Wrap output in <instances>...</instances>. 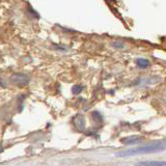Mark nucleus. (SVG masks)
<instances>
[{
	"mask_svg": "<svg viewBox=\"0 0 166 166\" xmlns=\"http://www.w3.org/2000/svg\"><path fill=\"white\" fill-rule=\"evenodd\" d=\"M166 150V140L156 141L146 146H138V148H131V150H123L117 154L118 157H131V156L146 155V154H153V153L164 152Z\"/></svg>",
	"mask_w": 166,
	"mask_h": 166,
	"instance_id": "f257e3e1",
	"label": "nucleus"
},
{
	"mask_svg": "<svg viewBox=\"0 0 166 166\" xmlns=\"http://www.w3.org/2000/svg\"><path fill=\"white\" fill-rule=\"evenodd\" d=\"M30 81V78L28 75L26 74H23V73H16L14 75L11 76V82L14 83L15 85L19 87H23V86H26L28 85Z\"/></svg>",
	"mask_w": 166,
	"mask_h": 166,
	"instance_id": "f03ea898",
	"label": "nucleus"
},
{
	"mask_svg": "<svg viewBox=\"0 0 166 166\" xmlns=\"http://www.w3.org/2000/svg\"><path fill=\"white\" fill-rule=\"evenodd\" d=\"M142 137L137 136V135H133V136H128V137H124L121 139V142L124 144H135L138 143L140 141H142Z\"/></svg>",
	"mask_w": 166,
	"mask_h": 166,
	"instance_id": "7ed1b4c3",
	"label": "nucleus"
},
{
	"mask_svg": "<svg viewBox=\"0 0 166 166\" xmlns=\"http://www.w3.org/2000/svg\"><path fill=\"white\" fill-rule=\"evenodd\" d=\"M137 166H166V161H157V160L142 161L137 163Z\"/></svg>",
	"mask_w": 166,
	"mask_h": 166,
	"instance_id": "20e7f679",
	"label": "nucleus"
},
{
	"mask_svg": "<svg viewBox=\"0 0 166 166\" xmlns=\"http://www.w3.org/2000/svg\"><path fill=\"white\" fill-rule=\"evenodd\" d=\"M137 66L141 69H146L150 66V61H148V59H144V58H138L136 61Z\"/></svg>",
	"mask_w": 166,
	"mask_h": 166,
	"instance_id": "39448f33",
	"label": "nucleus"
},
{
	"mask_svg": "<svg viewBox=\"0 0 166 166\" xmlns=\"http://www.w3.org/2000/svg\"><path fill=\"white\" fill-rule=\"evenodd\" d=\"M82 89H83V87H82L81 85H74L73 88H72V93H73L74 95H79L82 91Z\"/></svg>",
	"mask_w": 166,
	"mask_h": 166,
	"instance_id": "423d86ee",
	"label": "nucleus"
},
{
	"mask_svg": "<svg viewBox=\"0 0 166 166\" xmlns=\"http://www.w3.org/2000/svg\"><path fill=\"white\" fill-rule=\"evenodd\" d=\"M91 115H93V117H95V119H96L97 121H100V123H102V121H103V116L101 115L100 112H98V111H93Z\"/></svg>",
	"mask_w": 166,
	"mask_h": 166,
	"instance_id": "0eeeda50",
	"label": "nucleus"
},
{
	"mask_svg": "<svg viewBox=\"0 0 166 166\" xmlns=\"http://www.w3.org/2000/svg\"><path fill=\"white\" fill-rule=\"evenodd\" d=\"M112 46H113L114 48H118V49L124 48V45L121 43H119V42H114V43H112Z\"/></svg>",
	"mask_w": 166,
	"mask_h": 166,
	"instance_id": "6e6552de",
	"label": "nucleus"
},
{
	"mask_svg": "<svg viewBox=\"0 0 166 166\" xmlns=\"http://www.w3.org/2000/svg\"><path fill=\"white\" fill-rule=\"evenodd\" d=\"M28 11H29L30 15H32V16H33L34 18L39 19V15H37V11H34L33 9L31 8V7H28Z\"/></svg>",
	"mask_w": 166,
	"mask_h": 166,
	"instance_id": "1a4fd4ad",
	"label": "nucleus"
},
{
	"mask_svg": "<svg viewBox=\"0 0 166 166\" xmlns=\"http://www.w3.org/2000/svg\"><path fill=\"white\" fill-rule=\"evenodd\" d=\"M54 48L56 49L57 51H66V47H61V46H54Z\"/></svg>",
	"mask_w": 166,
	"mask_h": 166,
	"instance_id": "9d476101",
	"label": "nucleus"
}]
</instances>
